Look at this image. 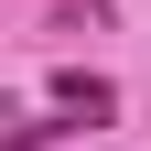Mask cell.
I'll return each instance as SVG.
<instances>
[{
    "label": "cell",
    "mask_w": 151,
    "mask_h": 151,
    "mask_svg": "<svg viewBox=\"0 0 151 151\" xmlns=\"http://www.w3.org/2000/svg\"><path fill=\"white\" fill-rule=\"evenodd\" d=\"M54 108H65V119H108V108H119V86H108V76H86V65H65V76H54Z\"/></svg>",
    "instance_id": "6da1fadb"
}]
</instances>
